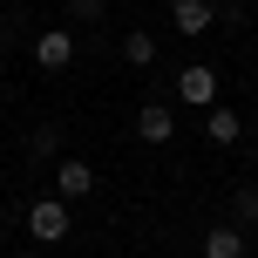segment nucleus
Segmentation results:
<instances>
[{"instance_id":"obj_1","label":"nucleus","mask_w":258,"mask_h":258,"mask_svg":"<svg viewBox=\"0 0 258 258\" xmlns=\"http://www.w3.org/2000/svg\"><path fill=\"white\" fill-rule=\"evenodd\" d=\"M21 224H27V238L48 251V245H61V238H68V224H75V218H68V204H61V197H34V204L21 211Z\"/></svg>"},{"instance_id":"obj_2","label":"nucleus","mask_w":258,"mask_h":258,"mask_svg":"<svg viewBox=\"0 0 258 258\" xmlns=\"http://www.w3.org/2000/svg\"><path fill=\"white\" fill-rule=\"evenodd\" d=\"M177 102H190V109H218V68L190 61V68L177 75Z\"/></svg>"},{"instance_id":"obj_3","label":"nucleus","mask_w":258,"mask_h":258,"mask_svg":"<svg viewBox=\"0 0 258 258\" xmlns=\"http://www.w3.org/2000/svg\"><path fill=\"white\" fill-rule=\"evenodd\" d=\"M95 190V163H82V156H61V170H54V197L61 204H75V197Z\"/></svg>"},{"instance_id":"obj_4","label":"nucleus","mask_w":258,"mask_h":258,"mask_svg":"<svg viewBox=\"0 0 258 258\" xmlns=\"http://www.w3.org/2000/svg\"><path fill=\"white\" fill-rule=\"evenodd\" d=\"M34 61L48 68V75H61V68L75 61V34H68V27H48V34L34 41Z\"/></svg>"},{"instance_id":"obj_5","label":"nucleus","mask_w":258,"mask_h":258,"mask_svg":"<svg viewBox=\"0 0 258 258\" xmlns=\"http://www.w3.org/2000/svg\"><path fill=\"white\" fill-rule=\"evenodd\" d=\"M136 136L163 150V143L177 136V116H170V102H143V109H136Z\"/></svg>"},{"instance_id":"obj_6","label":"nucleus","mask_w":258,"mask_h":258,"mask_svg":"<svg viewBox=\"0 0 258 258\" xmlns=\"http://www.w3.org/2000/svg\"><path fill=\"white\" fill-rule=\"evenodd\" d=\"M170 27L177 34H204V27H218V7L211 0H170Z\"/></svg>"},{"instance_id":"obj_7","label":"nucleus","mask_w":258,"mask_h":258,"mask_svg":"<svg viewBox=\"0 0 258 258\" xmlns=\"http://www.w3.org/2000/svg\"><path fill=\"white\" fill-rule=\"evenodd\" d=\"M204 136L218 143V150H231V143L245 136V116H238V109H224V102H218V109H204Z\"/></svg>"},{"instance_id":"obj_8","label":"nucleus","mask_w":258,"mask_h":258,"mask_svg":"<svg viewBox=\"0 0 258 258\" xmlns=\"http://www.w3.org/2000/svg\"><path fill=\"white\" fill-rule=\"evenodd\" d=\"M204 258H251V245H245L238 224H211L204 231Z\"/></svg>"},{"instance_id":"obj_9","label":"nucleus","mask_w":258,"mask_h":258,"mask_svg":"<svg viewBox=\"0 0 258 258\" xmlns=\"http://www.w3.org/2000/svg\"><path fill=\"white\" fill-rule=\"evenodd\" d=\"M122 61H129V68H150V61H156V41H150V34H122Z\"/></svg>"},{"instance_id":"obj_10","label":"nucleus","mask_w":258,"mask_h":258,"mask_svg":"<svg viewBox=\"0 0 258 258\" xmlns=\"http://www.w3.org/2000/svg\"><path fill=\"white\" fill-rule=\"evenodd\" d=\"M231 224H238V231H251V224H258V190H245V197L231 204Z\"/></svg>"},{"instance_id":"obj_11","label":"nucleus","mask_w":258,"mask_h":258,"mask_svg":"<svg viewBox=\"0 0 258 258\" xmlns=\"http://www.w3.org/2000/svg\"><path fill=\"white\" fill-rule=\"evenodd\" d=\"M109 0H68V21H102Z\"/></svg>"},{"instance_id":"obj_12","label":"nucleus","mask_w":258,"mask_h":258,"mask_svg":"<svg viewBox=\"0 0 258 258\" xmlns=\"http://www.w3.org/2000/svg\"><path fill=\"white\" fill-rule=\"evenodd\" d=\"M34 150H41V156H54V150H61V129L41 122V129H34Z\"/></svg>"},{"instance_id":"obj_13","label":"nucleus","mask_w":258,"mask_h":258,"mask_svg":"<svg viewBox=\"0 0 258 258\" xmlns=\"http://www.w3.org/2000/svg\"><path fill=\"white\" fill-rule=\"evenodd\" d=\"M27 258H41V245H34V251H27Z\"/></svg>"},{"instance_id":"obj_14","label":"nucleus","mask_w":258,"mask_h":258,"mask_svg":"<svg viewBox=\"0 0 258 258\" xmlns=\"http://www.w3.org/2000/svg\"><path fill=\"white\" fill-rule=\"evenodd\" d=\"M0 258H7V245H0Z\"/></svg>"},{"instance_id":"obj_15","label":"nucleus","mask_w":258,"mask_h":258,"mask_svg":"<svg viewBox=\"0 0 258 258\" xmlns=\"http://www.w3.org/2000/svg\"><path fill=\"white\" fill-rule=\"evenodd\" d=\"M238 7H245V0H238Z\"/></svg>"}]
</instances>
